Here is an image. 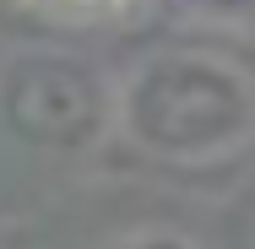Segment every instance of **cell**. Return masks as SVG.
Segmentation results:
<instances>
[{
    "label": "cell",
    "mask_w": 255,
    "mask_h": 249,
    "mask_svg": "<svg viewBox=\"0 0 255 249\" xmlns=\"http://www.w3.org/2000/svg\"><path fill=\"white\" fill-rule=\"evenodd\" d=\"M114 125L163 163H212L255 136V82L223 54H147L114 92Z\"/></svg>",
    "instance_id": "1"
},
{
    "label": "cell",
    "mask_w": 255,
    "mask_h": 249,
    "mask_svg": "<svg viewBox=\"0 0 255 249\" xmlns=\"http://www.w3.org/2000/svg\"><path fill=\"white\" fill-rule=\"evenodd\" d=\"M33 5L60 11V16H114V11H125V5H136V0H33Z\"/></svg>",
    "instance_id": "4"
},
{
    "label": "cell",
    "mask_w": 255,
    "mask_h": 249,
    "mask_svg": "<svg viewBox=\"0 0 255 249\" xmlns=\"http://www.w3.org/2000/svg\"><path fill=\"white\" fill-rule=\"evenodd\" d=\"M114 125V92L65 49H22L0 65V130L33 152H87Z\"/></svg>",
    "instance_id": "2"
},
{
    "label": "cell",
    "mask_w": 255,
    "mask_h": 249,
    "mask_svg": "<svg viewBox=\"0 0 255 249\" xmlns=\"http://www.w3.org/2000/svg\"><path fill=\"white\" fill-rule=\"evenodd\" d=\"M190 16L217 22V27H250L255 22V0H179Z\"/></svg>",
    "instance_id": "3"
}]
</instances>
